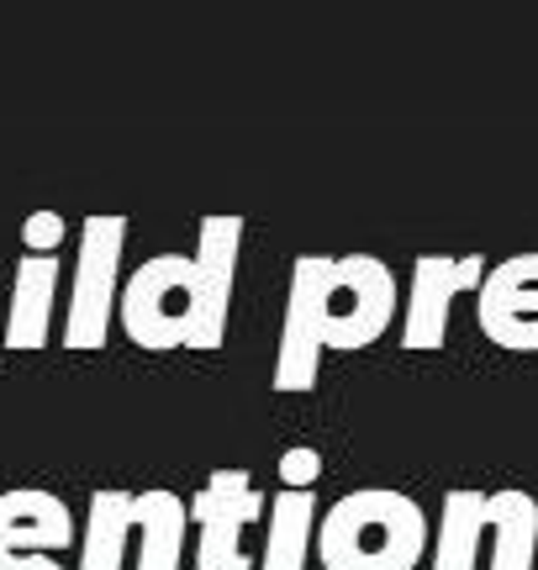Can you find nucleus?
Segmentation results:
<instances>
[{
	"label": "nucleus",
	"instance_id": "ddd939ff",
	"mask_svg": "<svg viewBox=\"0 0 538 570\" xmlns=\"http://www.w3.org/2000/svg\"><path fill=\"white\" fill-rule=\"evenodd\" d=\"M486 518L497 533L491 570H534L538 566V502L528 491H486Z\"/></svg>",
	"mask_w": 538,
	"mask_h": 570
},
{
	"label": "nucleus",
	"instance_id": "f8f14e48",
	"mask_svg": "<svg viewBox=\"0 0 538 570\" xmlns=\"http://www.w3.org/2000/svg\"><path fill=\"white\" fill-rule=\"evenodd\" d=\"M132 529H138V491H96L80 533V570H122Z\"/></svg>",
	"mask_w": 538,
	"mask_h": 570
},
{
	"label": "nucleus",
	"instance_id": "4468645a",
	"mask_svg": "<svg viewBox=\"0 0 538 570\" xmlns=\"http://www.w3.org/2000/svg\"><path fill=\"white\" fill-rule=\"evenodd\" d=\"M186 523L190 508L175 491H143L138 497V529H143V550H138V570H180L186 560Z\"/></svg>",
	"mask_w": 538,
	"mask_h": 570
},
{
	"label": "nucleus",
	"instance_id": "a211bd4d",
	"mask_svg": "<svg viewBox=\"0 0 538 570\" xmlns=\"http://www.w3.org/2000/svg\"><path fill=\"white\" fill-rule=\"evenodd\" d=\"M317 475H322V454L311 444H296L280 454V487L286 491H311L317 487Z\"/></svg>",
	"mask_w": 538,
	"mask_h": 570
},
{
	"label": "nucleus",
	"instance_id": "7ed1b4c3",
	"mask_svg": "<svg viewBox=\"0 0 538 570\" xmlns=\"http://www.w3.org/2000/svg\"><path fill=\"white\" fill-rule=\"evenodd\" d=\"M396 317V281L375 254L328 259L317 291V327L322 348H370Z\"/></svg>",
	"mask_w": 538,
	"mask_h": 570
},
{
	"label": "nucleus",
	"instance_id": "9b49d317",
	"mask_svg": "<svg viewBox=\"0 0 538 570\" xmlns=\"http://www.w3.org/2000/svg\"><path fill=\"white\" fill-rule=\"evenodd\" d=\"M53 291H59V259L42 254H21L17 259V285H11V312L0 327L6 348H42L48 327H53Z\"/></svg>",
	"mask_w": 538,
	"mask_h": 570
},
{
	"label": "nucleus",
	"instance_id": "39448f33",
	"mask_svg": "<svg viewBox=\"0 0 538 570\" xmlns=\"http://www.w3.org/2000/svg\"><path fill=\"white\" fill-rule=\"evenodd\" d=\"M259 518H265V497L253 491L249 470H211V481L190 497V523L201 529L196 570H253L249 550H243V529Z\"/></svg>",
	"mask_w": 538,
	"mask_h": 570
},
{
	"label": "nucleus",
	"instance_id": "f257e3e1",
	"mask_svg": "<svg viewBox=\"0 0 538 570\" xmlns=\"http://www.w3.org/2000/svg\"><path fill=\"white\" fill-rule=\"evenodd\" d=\"M422 554H428V512L407 491H349L317 518L322 570H417Z\"/></svg>",
	"mask_w": 538,
	"mask_h": 570
},
{
	"label": "nucleus",
	"instance_id": "423d86ee",
	"mask_svg": "<svg viewBox=\"0 0 538 570\" xmlns=\"http://www.w3.org/2000/svg\"><path fill=\"white\" fill-rule=\"evenodd\" d=\"M74 544V512L38 487L0 491V570H63Z\"/></svg>",
	"mask_w": 538,
	"mask_h": 570
},
{
	"label": "nucleus",
	"instance_id": "f03ea898",
	"mask_svg": "<svg viewBox=\"0 0 538 570\" xmlns=\"http://www.w3.org/2000/svg\"><path fill=\"white\" fill-rule=\"evenodd\" d=\"M196 259L190 254H153L122 281L117 317L138 348H190L196 338Z\"/></svg>",
	"mask_w": 538,
	"mask_h": 570
},
{
	"label": "nucleus",
	"instance_id": "2eb2a0df",
	"mask_svg": "<svg viewBox=\"0 0 538 570\" xmlns=\"http://www.w3.org/2000/svg\"><path fill=\"white\" fill-rule=\"evenodd\" d=\"M311 533H317V497L311 491H280L269 502V539L259 570H307Z\"/></svg>",
	"mask_w": 538,
	"mask_h": 570
},
{
	"label": "nucleus",
	"instance_id": "6e6552de",
	"mask_svg": "<svg viewBox=\"0 0 538 570\" xmlns=\"http://www.w3.org/2000/svg\"><path fill=\"white\" fill-rule=\"evenodd\" d=\"M238 244H243V217H201L196 233V338L190 348H222L228 338V306L238 281Z\"/></svg>",
	"mask_w": 538,
	"mask_h": 570
},
{
	"label": "nucleus",
	"instance_id": "20e7f679",
	"mask_svg": "<svg viewBox=\"0 0 538 570\" xmlns=\"http://www.w3.org/2000/svg\"><path fill=\"white\" fill-rule=\"evenodd\" d=\"M122 244L127 217L122 212H96L80 227V265H74V296H69V323L63 344L69 348H101L111 333V312L122 296Z\"/></svg>",
	"mask_w": 538,
	"mask_h": 570
},
{
	"label": "nucleus",
	"instance_id": "1a4fd4ad",
	"mask_svg": "<svg viewBox=\"0 0 538 570\" xmlns=\"http://www.w3.org/2000/svg\"><path fill=\"white\" fill-rule=\"evenodd\" d=\"M486 281V265L476 254H422L412 265V302H407V323H401V344L412 354H428V348H444L449 338V306H455L459 291H480Z\"/></svg>",
	"mask_w": 538,
	"mask_h": 570
},
{
	"label": "nucleus",
	"instance_id": "f3484780",
	"mask_svg": "<svg viewBox=\"0 0 538 570\" xmlns=\"http://www.w3.org/2000/svg\"><path fill=\"white\" fill-rule=\"evenodd\" d=\"M21 244H27V254H42V259H59V244H63V217H59V212H27V223H21Z\"/></svg>",
	"mask_w": 538,
	"mask_h": 570
},
{
	"label": "nucleus",
	"instance_id": "0eeeda50",
	"mask_svg": "<svg viewBox=\"0 0 538 570\" xmlns=\"http://www.w3.org/2000/svg\"><path fill=\"white\" fill-rule=\"evenodd\" d=\"M322 269H328V254H296V265H290L286 327H280L275 375H269V386L286 391V396L311 391L317 386V370H322V327H317V291H322Z\"/></svg>",
	"mask_w": 538,
	"mask_h": 570
},
{
	"label": "nucleus",
	"instance_id": "dca6fc26",
	"mask_svg": "<svg viewBox=\"0 0 538 570\" xmlns=\"http://www.w3.org/2000/svg\"><path fill=\"white\" fill-rule=\"evenodd\" d=\"M491 529L486 518V491H449L444 512H438V550L434 570H476L480 560V533Z\"/></svg>",
	"mask_w": 538,
	"mask_h": 570
},
{
	"label": "nucleus",
	"instance_id": "9d476101",
	"mask_svg": "<svg viewBox=\"0 0 538 570\" xmlns=\"http://www.w3.org/2000/svg\"><path fill=\"white\" fill-rule=\"evenodd\" d=\"M476 323L497 348L534 354L538 348V254H512V259L486 269Z\"/></svg>",
	"mask_w": 538,
	"mask_h": 570
}]
</instances>
